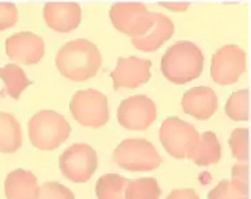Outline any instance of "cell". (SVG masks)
<instances>
[{
  "mask_svg": "<svg viewBox=\"0 0 251 199\" xmlns=\"http://www.w3.org/2000/svg\"><path fill=\"white\" fill-rule=\"evenodd\" d=\"M54 63L65 79L83 83L98 73L102 65V56L95 44L86 38H77L60 47Z\"/></svg>",
  "mask_w": 251,
  "mask_h": 199,
  "instance_id": "obj_1",
  "label": "cell"
},
{
  "mask_svg": "<svg viewBox=\"0 0 251 199\" xmlns=\"http://www.w3.org/2000/svg\"><path fill=\"white\" fill-rule=\"evenodd\" d=\"M204 69V54L194 42L178 41L162 57L160 70L169 82L186 84L196 80Z\"/></svg>",
  "mask_w": 251,
  "mask_h": 199,
  "instance_id": "obj_2",
  "label": "cell"
},
{
  "mask_svg": "<svg viewBox=\"0 0 251 199\" xmlns=\"http://www.w3.org/2000/svg\"><path fill=\"white\" fill-rule=\"evenodd\" d=\"M29 138L40 151H54L71 135V125L64 115L54 110H41L30 118Z\"/></svg>",
  "mask_w": 251,
  "mask_h": 199,
  "instance_id": "obj_3",
  "label": "cell"
},
{
  "mask_svg": "<svg viewBox=\"0 0 251 199\" xmlns=\"http://www.w3.org/2000/svg\"><path fill=\"white\" fill-rule=\"evenodd\" d=\"M113 161L129 172H151L160 167L162 156L150 141L128 138L114 149Z\"/></svg>",
  "mask_w": 251,
  "mask_h": 199,
  "instance_id": "obj_4",
  "label": "cell"
},
{
  "mask_svg": "<svg viewBox=\"0 0 251 199\" xmlns=\"http://www.w3.org/2000/svg\"><path fill=\"white\" fill-rule=\"evenodd\" d=\"M72 117L84 128H103L110 119L107 96L95 88L76 91L70 102Z\"/></svg>",
  "mask_w": 251,
  "mask_h": 199,
  "instance_id": "obj_5",
  "label": "cell"
},
{
  "mask_svg": "<svg viewBox=\"0 0 251 199\" xmlns=\"http://www.w3.org/2000/svg\"><path fill=\"white\" fill-rule=\"evenodd\" d=\"M199 138L197 129L186 121H182L181 118H166L159 129V140L164 151L178 160L187 158Z\"/></svg>",
  "mask_w": 251,
  "mask_h": 199,
  "instance_id": "obj_6",
  "label": "cell"
},
{
  "mask_svg": "<svg viewBox=\"0 0 251 199\" xmlns=\"http://www.w3.org/2000/svg\"><path fill=\"white\" fill-rule=\"evenodd\" d=\"M109 17L114 29L132 38L148 33L155 22V12L148 11L144 3H116Z\"/></svg>",
  "mask_w": 251,
  "mask_h": 199,
  "instance_id": "obj_7",
  "label": "cell"
},
{
  "mask_svg": "<svg viewBox=\"0 0 251 199\" xmlns=\"http://www.w3.org/2000/svg\"><path fill=\"white\" fill-rule=\"evenodd\" d=\"M59 167L65 179L74 183H86L98 168V155L87 144H74L61 153Z\"/></svg>",
  "mask_w": 251,
  "mask_h": 199,
  "instance_id": "obj_8",
  "label": "cell"
},
{
  "mask_svg": "<svg viewBox=\"0 0 251 199\" xmlns=\"http://www.w3.org/2000/svg\"><path fill=\"white\" fill-rule=\"evenodd\" d=\"M247 56L238 45H224L212 56L210 77L220 86H231L246 72Z\"/></svg>",
  "mask_w": 251,
  "mask_h": 199,
  "instance_id": "obj_9",
  "label": "cell"
},
{
  "mask_svg": "<svg viewBox=\"0 0 251 199\" xmlns=\"http://www.w3.org/2000/svg\"><path fill=\"white\" fill-rule=\"evenodd\" d=\"M158 118L155 102L147 95H133L124 99L117 109L118 123L128 130H147Z\"/></svg>",
  "mask_w": 251,
  "mask_h": 199,
  "instance_id": "obj_10",
  "label": "cell"
},
{
  "mask_svg": "<svg viewBox=\"0 0 251 199\" xmlns=\"http://www.w3.org/2000/svg\"><path fill=\"white\" fill-rule=\"evenodd\" d=\"M151 60L140 59L136 56L120 57L116 68L110 73L114 89H134L147 84L151 79Z\"/></svg>",
  "mask_w": 251,
  "mask_h": 199,
  "instance_id": "obj_11",
  "label": "cell"
},
{
  "mask_svg": "<svg viewBox=\"0 0 251 199\" xmlns=\"http://www.w3.org/2000/svg\"><path fill=\"white\" fill-rule=\"evenodd\" d=\"M7 56L21 64H38L45 54V42L40 35L31 31H21L6 40Z\"/></svg>",
  "mask_w": 251,
  "mask_h": 199,
  "instance_id": "obj_12",
  "label": "cell"
},
{
  "mask_svg": "<svg viewBox=\"0 0 251 199\" xmlns=\"http://www.w3.org/2000/svg\"><path fill=\"white\" fill-rule=\"evenodd\" d=\"M182 110L199 121H206L219 109V98L210 87H193L182 96Z\"/></svg>",
  "mask_w": 251,
  "mask_h": 199,
  "instance_id": "obj_13",
  "label": "cell"
},
{
  "mask_svg": "<svg viewBox=\"0 0 251 199\" xmlns=\"http://www.w3.org/2000/svg\"><path fill=\"white\" fill-rule=\"evenodd\" d=\"M42 18L49 29L57 33H71L82 22V8L77 3H47Z\"/></svg>",
  "mask_w": 251,
  "mask_h": 199,
  "instance_id": "obj_14",
  "label": "cell"
},
{
  "mask_svg": "<svg viewBox=\"0 0 251 199\" xmlns=\"http://www.w3.org/2000/svg\"><path fill=\"white\" fill-rule=\"evenodd\" d=\"M174 31L176 26L173 21L160 12H155V22L151 29L141 37L132 38V45L140 52H156L174 35Z\"/></svg>",
  "mask_w": 251,
  "mask_h": 199,
  "instance_id": "obj_15",
  "label": "cell"
},
{
  "mask_svg": "<svg viewBox=\"0 0 251 199\" xmlns=\"http://www.w3.org/2000/svg\"><path fill=\"white\" fill-rule=\"evenodd\" d=\"M4 194L7 199H37L40 194L37 177L31 171H11L4 182Z\"/></svg>",
  "mask_w": 251,
  "mask_h": 199,
  "instance_id": "obj_16",
  "label": "cell"
},
{
  "mask_svg": "<svg viewBox=\"0 0 251 199\" xmlns=\"http://www.w3.org/2000/svg\"><path fill=\"white\" fill-rule=\"evenodd\" d=\"M187 158L199 167L217 164L222 158V144L213 132H204L200 134L197 144L193 147Z\"/></svg>",
  "mask_w": 251,
  "mask_h": 199,
  "instance_id": "obj_17",
  "label": "cell"
},
{
  "mask_svg": "<svg viewBox=\"0 0 251 199\" xmlns=\"http://www.w3.org/2000/svg\"><path fill=\"white\" fill-rule=\"evenodd\" d=\"M22 142L21 123L10 112L0 111V152L15 153L22 147Z\"/></svg>",
  "mask_w": 251,
  "mask_h": 199,
  "instance_id": "obj_18",
  "label": "cell"
},
{
  "mask_svg": "<svg viewBox=\"0 0 251 199\" xmlns=\"http://www.w3.org/2000/svg\"><path fill=\"white\" fill-rule=\"evenodd\" d=\"M0 79L4 82V89L0 92V96H10L12 99H19L26 88L31 84L25 70L17 64H7L0 68Z\"/></svg>",
  "mask_w": 251,
  "mask_h": 199,
  "instance_id": "obj_19",
  "label": "cell"
},
{
  "mask_svg": "<svg viewBox=\"0 0 251 199\" xmlns=\"http://www.w3.org/2000/svg\"><path fill=\"white\" fill-rule=\"evenodd\" d=\"M129 179L118 174H105L95 184L98 199H126Z\"/></svg>",
  "mask_w": 251,
  "mask_h": 199,
  "instance_id": "obj_20",
  "label": "cell"
},
{
  "mask_svg": "<svg viewBox=\"0 0 251 199\" xmlns=\"http://www.w3.org/2000/svg\"><path fill=\"white\" fill-rule=\"evenodd\" d=\"M162 190L155 177H139L129 180L126 199H160Z\"/></svg>",
  "mask_w": 251,
  "mask_h": 199,
  "instance_id": "obj_21",
  "label": "cell"
},
{
  "mask_svg": "<svg viewBox=\"0 0 251 199\" xmlns=\"http://www.w3.org/2000/svg\"><path fill=\"white\" fill-rule=\"evenodd\" d=\"M208 199H249V183L224 179L210 190Z\"/></svg>",
  "mask_w": 251,
  "mask_h": 199,
  "instance_id": "obj_22",
  "label": "cell"
},
{
  "mask_svg": "<svg viewBox=\"0 0 251 199\" xmlns=\"http://www.w3.org/2000/svg\"><path fill=\"white\" fill-rule=\"evenodd\" d=\"M226 114L235 122L249 119V89H239L229 95L226 103Z\"/></svg>",
  "mask_w": 251,
  "mask_h": 199,
  "instance_id": "obj_23",
  "label": "cell"
},
{
  "mask_svg": "<svg viewBox=\"0 0 251 199\" xmlns=\"http://www.w3.org/2000/svg\"><path fill=\"white\" fill-rule=\"evenodd\" d=\"M231 153L236 160L247 161L249 160V130L246 128L235 129L228 140Z\"/></svg>",
  "mask_w": 251,
  "mask_h": 199,
  "instance_id": "obj_24",
  "label": "cell"
},
{
  "mask_svg": "<svg viewBox=\"0 0 251 199\" xmlns=\"http://www.w3.org/2000/svg\"><path fill=\"white\" fill-rule=\"evenodd\" d=\"M37 199H75V194L61 183L47 182L40 187Z\"/></svg>",
  "mask_w": 251,
  "mask_h": 199,
  "instance_id": "obj_25",
  "label": "cell"
},
{
  "mask_svg": "<svg viewBox=\"0 0 251 199\" xmlns=\"http://www.w3.org/2000/svg\"><path fill=\"white\" fill-rule=\"evenodd\" d=\"M18 19L19 14L14 3H0V31L14 27Z\"/></svg>",
  "mask_w": 251,
  "mask_h": 199,
  "instance_id": "obj_26",
  "label": "cell"
},
{
  "mask_svg": "<svg viewBox=\"0 0 251 199\" xmlns=\"http://www.w3.org/2000/svg\"><path fill=\"white\" fill-rule=\"evenodd\" d=\"M166 199H200V197L193 188H176Z\"/></svg>",
  "mask_w": 251,
  "mask_h": 199,
  "instance_id": "obj_27",
  "label": "cell"
},
{
  "mask_svg": "<svg viewBox=\"0 0 251 199\" xmlns=\"http://www.w3.org/2000/svg\"><path fill=\"white\" fill-rule=\"evenodd\" d=\"M232 179L239 182L249 183V165L247 164H235L232 167Z\"/></svg>",
  "mask_w": 251,
  "mask_h": 199,
  "instance_id": "obj_28",
  "label": "cell"
},
{
  "mask_svg": "<svg viewBox=\"0 0 251 199\" xmlns=\"http://www.w3.org/2000/svg\"><path fill=\"white\" fill-rule=\"evenodd\" d=\"M160 6L164 7V8H167L170 11H186L189 6H190V3H169V1H160L159 3Z\"/></svg>",
  "mask_w": 251,
  "mask_h": 199,
  "instance_id": "obj_29",
  "label": "cell"
}]
</instances>
